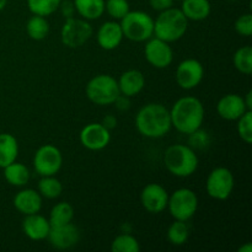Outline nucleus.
<instances>
[{"mask_svg":"<svg viewBox=\"0 0 252 252\" xmlns=\"http://www.w3.org/2000/svg\"><path fill=\"white\" fill-rule=\"evenodd\" d=\"M135 127L145 138L158 139L164 137L172 128L170 110L162 103H147L137 112Z\"/></svg>","mask_w":252,"mask_h":252,"instance_id":"1","label":"nucleus"},{"mask_svg":"<svg viewBox=\"0 0 252 252\" xmlns=\"http://www.w3.org/2000/svg\"><path fill=\"white\" fill-rule=\"evenodd\" d=\"M170 117L171 126L177 132L189 135L203 125L204 106L194 96H184L172 105Z\"/></svg>","mask_w":252,"mask_h":252,"instance_id":"2","label":"nucleus"},{"mask_svg":"<svg viewBox=\"0 0 252 252\" xmlns=\"http://www.w3.org/2000/svg\"><path fill=\"white\" fill-rule=\"evenodd\" d=\"M164 165L176 177H189L197 171L198 157L193 148L185 144H172L165 150Z\"/></svg>","mask_w":252,"mask_h":252,"instance_id":"3","label":"nucleus"},{"mask_svg":"<svg viewBox=\"0 0 252 252\" xmlns=\"http://www.w3.org/2000/svg\"><path fill=\"white\" fill-rule=\"evenodd\" d=\"M189 29V20L181 9L170 7L160 11L154 20V36L171 43L181 39Z\"/></svg>","mask_w":252,"mask_h":252,"instance_id":"4","label":"nucleus"},{"mask_svg":"<svg viewBox=\"0 0 252 252\" xmlns=\"http://www.w3.org/2000/svg\"><path fill=\"white\" fill-rule=\"evenodd\" d=\"M85 94L89 100L98 106H108L115 103L121 95L117 79L108 74H98L86 84Z\"/></svg>","mask_w":252,"mask_h":252,"instance_id":"5","label":"nucleus"},{"mask_svg":"<svg viewBox=\"0 0 252 252\" xmlns=\"http://www.w3.org/2000/svg\"><path fill=\"white\" fill-rule=\"evenodd\" d=\"M123 36L133 42H145L154 36V19L144 11H130L121 19Z\"/></svg>","mask_w":252,"mask_h":252,"instance_id":"6","label":"nucleus"},{"mask_svg":"<svg viewBox=\"0 0 252 252\" xmlns=\"http://www.w3.org/2000/svg\"><path fill=\"white\" fill-rule=\"evenodd\" d=\"M166 208L175 220L189 221L198 209V197L191 189L182 187L169 196Z\"/></svg>","mask_w":252,"mask_h":252,"instance_id":"7","label":"nucleus"},{"mask_svg":"<svg viewBox=\"0 0 252 252\" xmlns=\"http://www.w3.org/2000/svg\"><path fill=\"white\" fill-rule=\"evenodd\" d=\"M94 29L88 20L69 17L65 19L61 30L62 43L68 48H80L91 38Z\"/></svg>","mask_w":252,"mask_h":252,"instance_id":"8","label":"nucleus"},{"mask_svg":"<svg viewBox=\"0 0 252 252\" xmlns=\"http://www.w3.org/2000/svg\"><path fill=\"white\" fill-rule=\"evenodd\" d=\"M235 186L234 175L228 167L219 166L209 172L206 181L207 193L217 201H225L231 196Z\"/></svg>","mask_w":252,"mask_h":252,"instance_id":"9","label":"nucleus"},{"mask_svg":"<svg viewBox=\"0 0 252 252\" xmlns=\"http://www.w3.org/2000/svg\"><path fill=\"white\" fill-rule=\"evenodd\" d=\"M63 165L62 152L52 144H44L37 149L33 157V167L39 176H53Z\"/></svg>","mask_w":252,"mask_h":252,"instance_id":"10","label":"nucleus"},{"mask_svg":"<svg viewBox=\"0 0 252 252\" xmlns=\"http://www.w3.org/2000/svg\"><path fill=\"white\" fill-rule=\"evenodd\" d=\"M145 42L144 56L150 65L158 69H165L171 65L174 61V51L170 43L155 36Z\"/></svg>","mask_w":252,"mask_h":252,"instance_id":"11","label":"nucleus"},{"mask_svg":"<svg viewBox=\"0 0 252 252\" xmlns=\"http://www.w3.org/2000/svg\"><path fill=\"white\" fill-rule=\"evenodd\" d=\"M204 68L197 59L189 58L182 61L176 69V83L184 90H192L202 83Z\"/></svg>","mask_w":252,"mask_h":252,"instance_id":"12","label":"nucleus"},{"mask_svg":"<svg viewBox=\"0 0 252 252\" xmlns=\"http://www.w3.org/2000/svg\"><path fill=\"white\" fill-rule=\"evenodd\" d=\"M79 139L84 148L91 152H98L110 144L111 132L102 123H89L81 129Z\"/></svg>","mask_w":252,"mask_h":252,"instance_id":"13","label":"nucleus"},{"mask_svg":"<svg viewBox=\"0 0 252 252\" xmlns=\"http://www.w3.org/2000/svg\"><path fill=\"white\" fill-rule=\"evenodd\" d=\"M169 193L166 189L159 184H148L140 193V203L143 208L152 214H159L167 207Z\"/></svg>","mask_w":252,"mask_h":252,"instance_id":"14","label":"nucleus"},{"mask_svg":"<svg viewBox=\"0 0 252 252\" xmlns=\"http://www.w3.org/2000/svg\"><path fill=\"white\" fill-rule=\"evenodd\" d=\"M47 239L57 250H68L79 243L80 231L73 223L61 226H52Z\"/></svg>","mask_w":252,"mask_h":252,"instance_id":"15","label":"nucleus"},{"mask_svg":"<svg viewBox=\"0 0 252 252\" xmlns=\"http://www.w3.org/2000/svg\"><path fill=\"white\" fill-rule=\"evenodd\" d=\"M246 111L249 110L244 97L238 94H228L217 103V112L219 117L225 121H238Z\"/></svg>","mask_w":252,"mask_h":252,"instance_id":"16","label":"nucleus"},{"mask_svg":"<svg viewBox=\"0 0 252 252\" xmlns=\"http://www.w3.org/2000/svg\"><path fill=\"white\" fill-rule=\"evenodd\" d=\"M97 38L98 46L105 51H113L122 43L123 32L121 29L120 22L117 21H106L103 22L97 30Z\"/></svg>","mask_w":252,"mask_h":252,"instance_id":"17","label":"nucleus"},{"mask_svg":"<svg viewBox=\"0 0 252 252\" xmlns=\"http://www.w3.org/2000/svg\"><path fill=\"white\" fill-rule=\"evenodd\" d=\"M51 228L48 218L38 213L25 216V219L22 220V231L30 240H44L48 236Z\"/></svg>","mask_w":252,"mask_h":252,"instance_id":"18","label":"nucleus"},{"mask_svg":"<svg viewBox=\"0 0 252 252\" xmlns=\"http://www.w3.org/2000/svg\"><path fill=\"white\" fill-rule=\"evenodd\" d=\"M14 207L24 216L39 213L42 208V196L33 189H24L14 197Z\"/></svg>","mask_w":252,"mask_h":252,"instance_id":"19","label":"nucleus"},{"mask_svg":"<svg viewBox=\"0 0 252 252\" xmlns=\"http://www.w3.org/2000/svg\"><path fill=\"white\" fill-rule=\"evenodd\" d=\"M117 83L121 95H125L130 98L142 93L145 86V78L140 70L130 69V70L121 74Z\"/></svg>","mask_w":252,"mask_h":252,"instance_id":"20","label":"nucleus"},{"mask_svg":"<svg viewBox=\"0 0 252 252\" xmlns=\"http://www.w3.org/2000/svg\"><path fill=\"white\" fill-rule=\"evenodd\" d=\"M181 11L189 21H203L211 15L209 0H182Z\"/></svg>","mask_w":252,"mask_h":252,"instance_id":"21","label":"nucleus"},{"mask_svg":"<svg viewBox=\"0 0 252 252\" xmlns=\"http://www.w3.org/2000/svg\"><path fill=\"white\" fill-rule=\"evenodd\" d=\"M19 155V143L17 139L10 133H0V167L16 161Z\"/></svg>","mask_w":252,"mask_h":252,"instance_id":"22","label":"nucleus"},{"mask_svg":"<svg viewBox=\"0 0 252 252\" xmlns=\"http://www.w3.org/2000/svg\"><path fill=\"white\" fill-rule=\"evenodd\" d=\"M75 11L81 16V19L97 20L105 12V0H74Z\"/></svg>","mask_w":252,"mask_h":252,"instance_id":"23","label":"nucleus"},{"mask_svg":"<svg viewBox=\"0 0 252 252\" xmlns=\"http://www.w3.org/2000/svg\"><path fill=\"white\" fill-rule=\"evenodd\" d=\"M30 170L21 162L14 161L4 167V177L11 186H26L30 181Z\"/></svg>","mask_w":252,"mask_h":252,"instance_id":"24","label":"nucleus"},{"mask_svg":"<svg viewBox=\"0 0 252 252\" xmlns=\"http://www.w3.org/2000/svg\"><path fill=\"white\" fill-rule=\"evenodd\" d=\"M74 219V208L68 202H59L49 213V224L51 226H61L71 223Z\"/></svg>","mask_w":252,"mask_h":252,"instance_id":"25","label":"nucleus"},{"mask_svg":"<svg viewBox=\"0 0 252 252\" xmlns=\"http://www.w3.org/2000/svg\"><path fill=\"white\" fill-rule=\"evenodd\" d=\"M26 32L30 38L42 41L49 33V22L44 16L33 15L26 22Z\"/></svg>","mask_w":252,"mask_h":252,"instance_id":"26","label":"nucleus"},{"mask_svg":"<svg viewBox=\"0 0 252 252\" xmlns=\"http://www.w3.org/2000/svg\"><path fill=\"white\" fill-rule=\"evenodd\" d=\"M189 225L185 220H175L167 229V240L175 246H181L187 243L189 238Z\"/></svg>","mask_w":252,"mask_h":252,"instance_id":"27","label":"nucleus"},{"mask_svg":"<svg viewBox=\"0 0 252 252\" xmlns=\"http://www.w3.org/2000/svg\"><path fill=\"white\" fill-rule=\"evenodd\" d=\"M42 197L48 199H56L63 192V185L56 177L53 176H42V179L38 181V189Z\"/></svg>","mask_w":252,"mask_h":252,"instance_id":"28","label":"nucleus"},{"mask_svg":"<svg viewBox=\"0 0 252 252\" xmlns=\"http://www.w3.org/2000/svg\"><path fill=\"white\" fill-rule=\"evenodd\" d=\"M234 65L239 73L251 75L252 73V48L250 46L240 47L234 54Z\"/></svg>","mask_w":252,"mask_h":252,"instance_id":"29","label":"nucleus"},{"mask_svg":"<svg viewBox=\"0 0 252 252\" xmlns=\"http://www.w3.org/2000/svg\"><path fill=\"white\" fill-rule=\"evenodd\" d=\"M111 251L112 252H139V241L133 235L123 233L116 236L111 243Z\"/></svg>","mask_w":252,"mask_h":252,"instance_id":"30","label":"nucleus"},{"mask_svg":"<svg viewBox=\"0 0 252 252\" xmlns=\"http://www.w3.org/2000/svg\"><path fill=\"white\" fill-rule=\"evenodd\" d=\"M61 1L62 0H27V6L33 15L47 17L58 10Z\"/></svg>","mask_w":252,"mask_h":252,"instance_id":"31","label":"nucleus"},{"mask_svg":"<svg viewBox=\"0 0 252 252\" xmlns=\"http://www.w3.org/2000/svg\"><path fill=\"white\" fill-rule=\"evenodd\" d=\"M105 11L113 20H121L129 12V2L127 0H106Z\"/></svg>","mask_w":252,"mask_h":252,"instance_id":"32","label":"nucleus"},{"mask_svg":"<svg viewBox=\"0 0 252 252\" xmlns=\"http://www.w3.org/2000/svg\"><path fill=\"white\" fill-rule=\"evenodd\" d=\"M238 134L246 144L252 143V110L246 111L238 120Z\"/></svg>","mask_w":252,"mask_h":252,"instance_id":"33","label":"nucleus"},{"mask_svg":"<svg viewBox=\"0 0 252 252\" xmlns=\"http://www.w3.org/2000/svg\"><path fill=\"white\" fill-rule=\"evenodd\" d=\"M234 27L240 36L250 37L252 33V15L248 12V14H243L241 16H239Z\"/></svg>","mask_w":252,"mask_h":252,"instance_id":"34","label":"nucleus"},{"mask_svg":"<svg viewBox=\"0 0 252 252\" xmlns=\"http://www.w3.org/2000/svg\"><path fill=\"white\" fill-rule=\"evenodd\" d=\"M208 134H207V132L202 130L201 128L189 134V147L193 148V149H203L208 145Z\"/></svg>","mask_w":252,"mask_h":252,"instance_id":"35","label":"nucleus"},{"mask_svg":"<svg viewBox=\"0 0 252 252\" xmlns=\"http://www.w3.org/2000/svg\"><path fill=\"white\" fill-rule=\"evenodd\" d=\"M58 9H61L62 15L64 16V19H69V17H73L74 14H75V6H74L73 1H69V0H65V1H61Z\"/></svg>","mask_w":252,"mask_h":252,"instance_id":"36","label":"nucleus"},{"mask_svg":"<svg viewBox=\"0 0 252 252\" xmlns=\"http://www.w3.org/2000/svg\"><path fill=\"white\" fill-rule=\"evenodd\" d=\"M149 5L155 11H164L174 5V0H149Z\"/></svg>","mask_w":252,"mask_h":252,"instance_id":"37","label":"nucleus"},{"mask_svg":"<svg viewBox=\"0 0 252 252\" xmlns=\"http://www.w3.org/2000/svg\"><path fill=\"white\" fill-rule=\"evenodd\" d=\"M115 103L116 107H117L118 110H128V108H129V97H127V96L125 95H120L117 97V100L115 101Z\"/></svg>","mask_w":252,"mask_h":252,"instance_id":"38","label":"nucleus"},{"mask_svg":"<svg viewBox=\"0 0 252 252\" xmlns=\"http://www.w3.org/2000/svg\"><path fill=\"white\" fill-rule=\"evenodd\" d=\"M102 123L103 126H105L106 128H107V129H112V128H115L116 126H117V120H116V117L115 116H112V115H108V116H106L105 118H103L102 120Z\"/></svg>","mask_w":252,"mask_h":252,"instance_id":"39","label":"nucleus"},{"mask_svg":"<svg viewBox=\"0 0 252 252\" xmlns=\"http://www.w3.org/2000/svg\"><path fill=\"white\" fill-rule=\"evenodd\" d=\"M244 101H245V105L248 107V110H252V91L249 90L248 94L244 97Z\"/></svg>","mask_w":252,"mask_h":252,"instance_id":"40","label":"nucleus"},{"mask_svg":"<svg viewBox=\"0 0 252 252\" xmlns=\"http://www.w3.org/2000/svg\"><path fill=\"white\" fill-rule=\"evenodd\" d=\"M239 252H252V245L250 243H248L246 245L241 246V248L239 249Z\"/></svg>","mask_w":252,"mask_h":252,"instance_id":"41","label":"nucleus"},{"mask_svg":"<svg viewBox=\"0 0 252 252\" xmlns=\"http://www.w3.org/2000/svg\"><path fill=\"white\" fill-rule=\"evenodd\" d=\"M6 4H7V0H0V11L4 10V7L6 6Z\"/></svg>","mask_w":252,"mask_h":252,"instance_id":"42","label":"nucleus"},{"mask_svg":"<svg viewBox=\"0 0 252 252\" xmlns=\"http://www.w3.org/2000/svg\"><path fill=\"white\" fill-rule=\"evenodd\" d=\"M174 1H176V0H174Z\"/></svg>","mask_w":252,"mask_h":252,"instance_id":"43","label":"nucleus"}]
</instances>
